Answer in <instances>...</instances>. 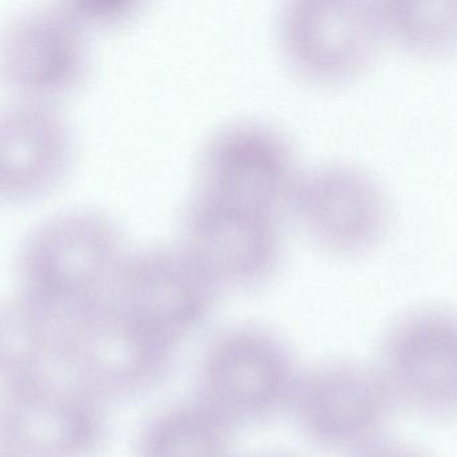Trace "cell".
<instances>
[{"mask_svg": "<svg viewBox=\"0 0 457 457\" xmlns=\"http://www.w3.org/2000/svg\"><path fill=\"white\" fill-rule=\"evenodd\" d=\"M125 253L116 221L103 211H55L21 239L18 296L47 317L71 320L109 298Z\"/></svg>", "mask_w": 457, "mask_h": 457, "instance_id": "cell-1", "label": "cell"}, {"mask_svg": "<svg viewBox=\"0 0 457 457\" xmlns=\"http://www.w3.org/2000/svg\"><path fill=\"white\" fill-rule=\"evenodd\" d=\"M302 369L293 350L261 325L227 328L205 350L197 397L232 429L290 411Z\"/></svg>", "mask_w": 457, "mask_h": 457, "instance_id": "cell-2", "label": "cell"}, {"mask_svg": "<svg viewBox=\"0 0 457 457\" xmlns=\"http://www.w3.org/2000/svg\"><path fill=\"white\" fill-rule=\"evenodd\" d=\"M274 33L291 71L325 87L357 81L387 46L381 2L287 0L277 12Z\"/></svg>", "mask_w": 457, "mask_h": 457, "instance_id": "cell-3", "label": "cell"}, {"mask_svg": "<svg viewBox=\"0 0 457 457\" xmlns=\"http://www.w3.org/2000/svg\"><path fill=\"white\" fill-rule=\"evenodd\" d=\"M176 349L108 298L69 326L61 342V363L74 381L106 403L156 389L172 370Z\"/></svg>", "mask_w": 457, "mask_h": 457, "instance_id": "cell-4", "label": "cell"}, {"mask_svg": "<svg viewBox=\"0 0 457 457\" xmlns=\"http://www.w3.org/2000/svg\"><path fill=\"white\" fill-rule=\"evenodd\" d=\"M397 403L376 362L337 358L302 369L290 411L304 437L350 457L387 437Z\"/></svg>", "mask_w": 457, "mask_h": 457, "instance_id": "cell-5", "label": "cell"}, {"mask_svg": "<svg viewBox=\"0 0 457 457\" xmlns=\"http://www.w3.org/2000/svg\"><path fill=\"white\" fill-rule=\"evenodd\" d=\"M4 457H97L108 438L105 403L65 370L2 386Z\"/></svg>", "mask_w": 457, "mask_h": 457, "instance_id": "cell-6", "label": "cell"}, {"mask_svg": "<svg viewBox=\"0 0 457 457\" xmlns=\"http://www.w3.org/2000/svg\"><path fill=\"white\" fill-rule=\"evenodd\" d=\"M220 291L183 243H152L125 253L109 298L178 347L205 325Z\"/></svg>", "mask_w": 457, "mask_h": 457, "instance_id": "cell-7", "label": "cell"}, {"mask_svg": "<svg viewBox=\"0 0 457 457\" xmlns=\"http://www.w3.org/2000/svg\"><path fill=\"white\" fill-rule=\"evenodd\" d=\"M287 211L312 245L338 259L368 255L392 224V203L381 181L346 162L301 170Z\"/></svg>", "mask_w": 457, "mask_h": 457, "instance_id": "cell-8", "label": "cell"}, {"mask_svg": "<svg viewBox=\"0 0 457 457\" xmlns=\"http://www.w3.org/2000/svg\"><path fill=\"white\" fill-rule=\"evenodd\" d=\"M282 212L192 189L180 215V242L223 288L269 282L285 255Z\"/></svg>", "mask_w": 457, "mask_h": 457, "instance_id": "cell-9", "label": "cell"}, {"mask_svg": "<svg viewBox=\"0 0 457 457\" xmlns=\"http://www.w3.org/2000/svg\"><path fill=\"white\" fill-rule=\"evenodd\" d=\"M374 362L398 409L428 421L457 420V309L403 312L385 331Z\"/></svg>", "mask_w": 457, "mask_h": 457, "instance_id": "cell-10", "label": "cell"}, {"mask_svg": "<svg viewBox=\"0 0 457 457\" xmlns=\"http://www.w3.org/2000/svg\"><path fill=\"white\" fill-rule=\"evenodd\" d=\"M194 188L282 212L301 168L287 136L261 119H234L208 133Z\"/></svg>", "mask_w": 457, "mask_h": 457, "instance_id": "cell-11", "label": "cell"}, {"mask_svg": "<svg viewBox=\"0 0 457 457\" xmlns=\"http://www.w3.org/2000/svg\"><path fill=\"white\" fill-rule=\"evenodd\" d=\"M87 31L65 0L22 10L0 38L2 76L20 97L52 101L76 89L92 65Z\"/></svg>", "mask_w": 457, "mask_h": 457, "instance_id": "cell-12", "label": "cell"}, {"mask_svg": "<svg viewBox=\"0 0 457 457\" xmlns=\"http://www.w3.org/2000/svg\"><path fill=\"white\" fill-rule=\"evenodd\" d=\"M74 132L52 101L20 97L0 113V194L28 200L54 188L71 168Z\"/></svg>", "mask_w": 457, "mask_h": 457, "instance_id": "cell-13", "label": "cell"}, {"mask_svg": "<svg viewBox=\"0 0 457 457\" xmlns=\"http://www.w3.org/2000/svg\"><path fill=\"white\" fill-rule=\"evenodd\" d=\"M232 428L200 401L162 409L141 428L137 457H231Z\"/></svg>", "mask_w": 457, "mask_h": 457, "instance_id": "cell-14", "label": "cell"}, {"mask_svg": "<svg viewBox=\"0 0 457 457\" xmlns=\"http://www.w3.org/2000/svg\"><path fill=\"white\" fill-rule=\"evenodd\" d=\"M387 46L424 61L457 54V2H381Z\"/></svg>", "mask_w": 457, "mask_h": 457, "instance_id": "cell-15", "label": "cell"}, {"mask_svg": "<svg viewBox=\"0 0 457 457\" xmlns=\"http://www.w3.org/2000/svg\"><path fill=\"white\" fill-rule=\"evenodd\" d=\"M87 29L125 22L137 12L140 0H65Z\"/></svg>", "mask_w": 457, "mask_h": 457, "instance_id": "cell-16", "label": "cell"}, {"mask_svg": "<svg viewBox=\"0 0 457 457\" xmlns=\"http://www.w3.org/2000/svg\"><path fill=\"white\" fill-rule=\"evenodd\" d=\"M350 457H432L413 444L385 437Z\"/></svg>", "mask_w": 457, "mask_h": 457, "instance_id": "cell-17", "label": "cell"}]
</instances>
